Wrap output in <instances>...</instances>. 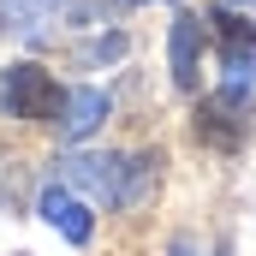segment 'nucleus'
Masks as SVG:
<instances>
[{
  "label": "nucleus",
  "instance_id": "1",
  "mask_svg": "<svg viewBox=\"0 0 256 256\" xmlns=\"http://www.w3.org/2000/svg\"><path fill=\"white\" fill-rule=\"evenodd\" d=\"M155 167H161V155H66L60 173L72 191H90L102 196V202H114V208H131V202H143L149 185H155Z\"/></svg>",
  "mask_w": 256,
  "mask_h": 256
},
{
  "label": "nucleus",
  "instance_id": "2",
  "mask_svg": "<svg viewBox=\"0 0 256 256\" xmlns=\"http://www.w3.org/2000/svg\"><path fill=\"white\" fill-rule=\"evenodd\" d=\"M0 114L60 126V114H66V90L54 84V72H42L36 60H12L6 72H0Z\"/></svg>",
  "mask_w": 256,
  "mask_h": 256
},
{
  "label": "nucleus",
  "instance_id": "3",
  "mask_svg": "<svg viewBox=\"0 0 256 256\" xmlns=\"http://www.w3.org/2000/svg\"><path fill=\"white\" fill-rule=\"evenodd\" d=\"M250 90H238V84H226L220 96H208L202 108H196V137L202 143H214V149H238L244 143V131H250Z\"/></svg>",
  "mask_w": 256,
  "mask_h": 256
},
{
  "label": "nucleus",
  "instance_id": "4",
  "mask_svg": "<svg viewBox=\"0 0 256 256\" xmlns=\"http://www.w3.org/2000/svg\"><path fill=\"white\" fill-rule=\"evenodd\" d=\"M202 24H214V36H220V66H226V84L250 90V78H256V24H244V18H238V12H226V6H214Z\"/></svg>",
  "mask_w": 256,
  "mask_h": 256
},
{
  "label": "nucleus",
  "instance_id": "5",
  "mask_svg": "<svg viewBox=\"0 0 256 256\" xmlns=\"http://www.w3.org/2000/svg\"><path fill=\"white\" fill-rule=\"evenodd\" d=\"M42 220L60 232L66 244H90L96 238V214H90V202L72 191V185H48L42 191Z\"/></svg>",
  "mask_w": 256,
  "mask_h": 256
},
{
  "label": "nucleus",
  "instance_id": "6",
  "mask_svg": "<svg viewBox=\"0 0 256 256\" xmlns=\"http://www.w3.org/2000/svg\"><path fill=\"white\" fill-rule=\"evenodd\" d=\"M167 66H173V84L196 90V66H202V18L179 12L173 30H167Z\"/></svg>",
  "mask_w": 256,
  "mask_h": 256
},
{
  "label": "nucleus",
  "instance_id": "7",
  "mask_svg": "<svg viewBox=\"0 0 256 256\" xmlns=\"http://www.w3.org/2000/svg\"><path fill=\"white\" fill-rule=\"evenodd\" d=\"M102 120H108V96L102 90H66V114H60V131L66 143H84L90 131H102Z\"/></svg>",
  "mask_w": 256,
  "mask_h": 256
},
{
  "label": "nucleus",
  "instance_id": "8",
  "mask_svg": "<svg viewBox=\"0 0 256 256\" xmlns=\"http://www.w3.org/2000/svg\"><path fill=\"white\" fill-rule=\"evenodd\" d=\"M48 6H54V0H0V18H6V24H18V30H42L36 18H42Z\"/></svg>",
  "mask_w": 256,
  "mask_h": 256
},
{
  "label": "nucleus",
  "instance_id": "9",
  "mask_svg": "<svg viewBox=\"0 0 256 256\" xmlns=\"http://www.w3.org/2000/svg\"><path fill=\"white\" fill-rule=\"evenodd\" d=\"M131 6H143V0H131Z\"/></svg>",
  "mask_w": 256,
  "mask_h": 256
}]
</instances>
